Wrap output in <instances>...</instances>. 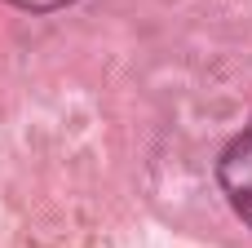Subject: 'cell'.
<instances>
[{
    "mask_svg": "<svg viewBox=\"0 0 252 248\" xmlns=\"http://www.w3.org/2000/svg\"><path fill=\"white\" fill-rule=\"evenodd\" d=\"M217 182H221L230 209L252 226V120L226 142V151L217 160Z\"/></svg>",
    "mask_w": 252,
    "mask_h": 248,
    "instance_id": "6da1fadb",
    "label": "cell"
},
{
    "mask_svg": "<svg viewBox=\"0 0 252 248\" xmlns=\"http://www.w3.org/2000/svg\"><path fill=\"white\" fill-rule=\"evenodd\" d=\"M13 9H27V13H53V9H66L71 0H9Z\"/></svg>",
    "mask_w": 252,
    "mask_h": 248,
    "instance_id": "7a4b0ae2",
    "label": "cell"
}]
</instances>
